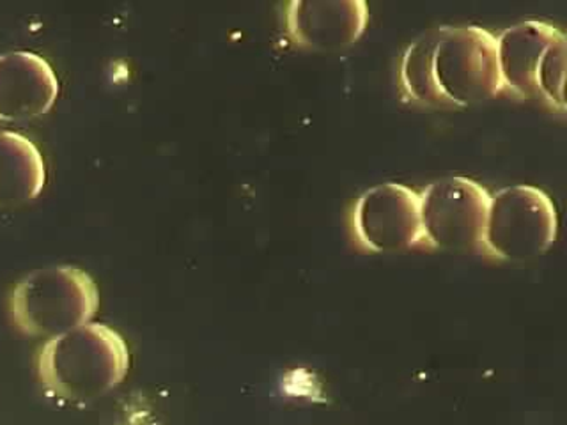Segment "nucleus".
<instances>
[{
	"mask_svg": "<svg viewBox=\"0 0 567 425\" xmlns=\"http://www.w3.org/2000/svg\"><path fill=\"white\" fill-rule=\"evenodd\" d=\"M59 80L38 53L14 50L0 55V120L40 117L55 102Z\"/></svg>",
	"mask_w": 567,
	"mask_h": 425,
	"instance_id": "nucleus-9",
	"label": "nucleus"
},
{
	"mask_svg": "<svg viewBox=\"0 0 567 425\" xmlns=\"http://www.w3.org/2000/svg\"><path fill=\"white\" fill-rule=\"evenodd\" d=\"M496 52L502 85L518 96L566 111L567 41L560 29L539 20L516 23L498 35Z\"/></svg>",
	"mask_w": 567,
	"mask_h": 425,
	"instance_id": "nucleus-4",
	"label": "nucleus"
},
{
	"mask_svg": "<svg viewBox=\"0 0 567 425\" xmlns=\"http://www.w3.org/2000/svg\"><path fill=\"white\" fill-rule=\"evenodd\" d=\"M354 230L374 252H401L415 247L424 239L419 194L399 183L372 186L357 200Z\"/></svg>",
	"mask_w": 567,
	"mask_h": 425,
	"instance_id": "nucleus-7",
	"label": "nucleus"
},
{
	"mask_svg": "<svg viewBox=\"0 0 567 425\" xmlns=\"http://www.w3.org/2000/svg\"><path fill=\"white\" fill-rule=\"evenodd\" d=\"M557 209L537 186H505L489 195L483 245L504 261H530L557 236Z\"/></svg>",
	"mask_w": 567,
	"mask_h": 425,
	"instance_id": "nucleus-5",
	"label": "nucleus"
},
{
	"mask_svg": "<svg viewBox=\"0 0 567 425\" xmlns=\"http://www.w3.org/2000/svg\"><path fill=\"white\" fill-rule=\"evenodd\" d=\"M363 0H292L286 8V25L295 43L306 49H346L368 25Z\"/></svg>",
	"mask_w": 567,
	"mask_h": 425,
	"instance_id": "nucleus-8",
	"label": "nucleus"
},
{
	"mask_svg": "<svg viewBox=\"0 0 567 425\" xmlns=\"http://www.w3.org/2000/svg\"><path fill=\"white\" fill-rule=\"evenodd\" d=\"M100 291L87 271L76 266L41 268L23 277L11 297L13 321L31 336H53L91 323Z\"/></svg>",
	"mask_w": 567,
	"mask_h": 425,
	"instance_id": "nucleus-3",
	"label": "nucleus"
},
{
	"mask_svg": "<svg viewBox=\"0 0 567 425\" xmlns=\"http://www.w3.org/2000/svg\"><path fill=\"white\" fill-rule=\"evenodd\" d=\"M130 367L128 345L114 328L87 323L49 339L38 372L44 388L68 403L85 404L120 385Z\"/></svg>",
	"mask_w": 567,
	"mask_h": 425,
	"instance_id": "nucleus-2",
	"label": "nucleus"
},
{
	"mask_svg": "<svg viewBox=\"0 0 567 425\" xmlns=\"http://www.w3.org/2000/svg\"><path fill=\"white\" fill-rule=\"evenodd\" d=\"M47 182L43 156L22 133L0 132V208L34 199Z\"/></svg>",
	"mask_w": 567,
	"mask_h": 425,
	"instance_id": "nucleus-10",
	"label": "nucleus"
},
{
	"mask_svg": "<svg viewBox=\"0 0 567 425\" xmlns=\"http://www.w3.org/2000/svg\"><path fill=\"white\" fill-rule=\"evenodd\" d=\"M401 84L424 106H470L501 93L496 38L483 27L443 25L422 32L401 61Z\"/></svg>",
	"mask_w": 567,
	"mask_h": 425,
	"instance_id": "nucleus-1",
	"label": "nucleus"
},
{
	"mask_svg": "<svg viewBox=\"0 0 567 425\" xmlns=\"http://www.w3.org/2000/svg\"><path fill=\"white\" fill-rule=\"evenodd\" d=\"M489 194L474 179L442 177L419 195L424 241L443 250L483 245Z\"/></svg>",
	"mask_w": 567,
	"mask_h": 425,
	"instance_id": "nucleus-6",
	"label": "nucleus"
}]
</instances>
